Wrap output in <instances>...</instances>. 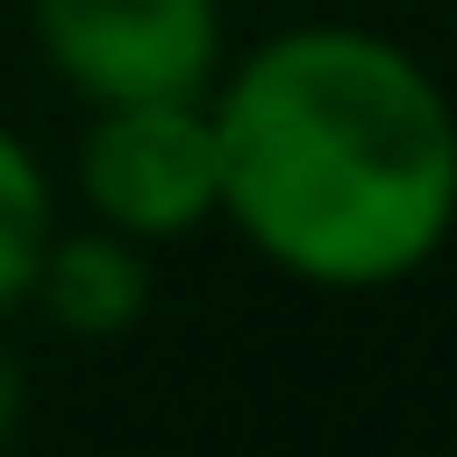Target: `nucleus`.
I'll return each instance as SVG.
<instances>
[{"instance_id": "6", "label": "nucleus", "mask_w": 457, "mask_h": 457, "mask_svg": "<svg viewBox=\"0 0 457 457\" xmlns=\"http://www.w3.org/2000/svg\"><path fill=\"white\" fill-rule=\"evenodd\" d=\"M29 420V373H19V355L0 345V448H10V429Z\"/></svg>"}, {"instance_id": "1", "label": "nucleus", "mask_w": 457, "mask_h": 457, "mask_svg": "<svg viewBox=\"0 0 457 457\" xmlns=\"http://www.w3.org/2000/svg\"><path fill=\"white\" fill-rule=\"evenodd\" d=\"M224 224L299 289H402L457 243V94L355 19L271 29L205 85Z\"/></svg>"}, {"instance_id": "5", "label": "nucleus", "mask_w": 457, "mask_h": 457, "mask_svg": "<svg viewBox=\"0 0 457 457\" xmlns=\"http://www.w3.org/2000/svg\"><path fill=\"white\" fill-rule=\"evenodd\" d=\"M56 215H66V196H56V169L10 131V121H0V318L29 299L37 243L56 234Z\"/></svg>"}, {"instance_id": "2", "label": "nucleus", "mask_w": 457, "mask_h": 457, "mask_svg": "<svg viewBox=\"0 0 457 457\" xmlns=\"http://www.w3.org/2000/svg\"><path fill=\"white\" fill-rule=\"evenodd\" d=\"M56 196L112 234L150 243H196L224 224V150H215V103L205 94H131V103H85L75 150Z\"/></svg>"}, {"instance_id": "4", "label": "nucleus", "mask_w": 457, "mask_h": 457, "mask_svg": "<svg viewBox=\"0 0 457 457\" xmlns=\"http://www.w3.org/2000/svg\"><path fill=\"white\" fill-rule=\"evenodd\" d=\"M159 299V253L131 234H112V224L94 215H56V234L37 243V271H29V318H47L56 337L75 345H112L131 337L140 318H150Z\"/></svg>"}, {"instance_id": "3", "label": "nucleus", "mask_w": 457, "mask_h": 457, "mask_svg": "<svg viewBox=\"0 0 457 457\" xmlns=\"http://www.w3.org/2000/svg\"><path fill=\"white\" fill-rule=\"evenodd\" d=\"M29 47L85 112L131 94H205L234 37L224 0H29Z\"/></svg>"}]
</instances>
